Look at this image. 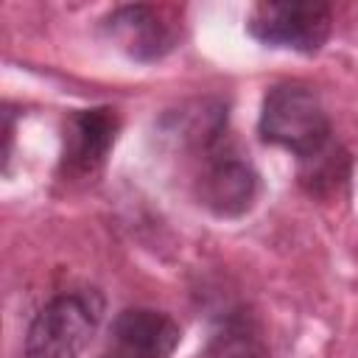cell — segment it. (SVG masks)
Listing matches in <instances>:
<instances>
[{
  "label": "cell",
  "instance_id": "obj_6",
  "mask_svg": "<svg viewBox=\"0 0 358 358\" xmlns=\"http://www.w3.org/2000/svg\"><path fill=\"white\" fill-rule=\"evenodd\" d=\"M101 34L129 59L151 64L165 59L179 45V28L165 14L145 3H126L101 20Z\"/></svg>",
  "mask_w": 358,
  "mask_h": 358
},
{
  "label": "cell",
  "instance_id": "obj_8",
  "mask_svg": "<svg viewBox=\"0 0 358 358\" xmlns=\"http://www.w3.org/2000/svg\"><path fill=\"white\" fill-rule=\"evenodd\" d=\"M201 358H271L257 319L238 308L218 319Z\"/></svg>",
  "mask_w": 358,
  "mask_h": 358
},
{
  "label": "cell",
  "instance_id": "obj_4",
  "mask_svg": "<svg viewBox=\"0 0 358 358\" xmlns=\"http://www.w3.org/2000/svg\"><path fill=\"white\" fill-rule=\"evenodd\" d=\"M246 31L266 48L313 56L333 31V8L316 0H263L246 17Z\"/></svg>",
  "mask_w": 358,
  "mask_h": 358
},
{
  "label": "cell",
  "instance_id": "obj_3",
  "mask_svg": "<svg viewBox=\"0 0 358 358\" xmlns=\"http://www.w3.org/2000/svg\"><path fill=\"white\" fill-rule=\"evenodd\" d=\"M103 296L95 288L56 294L39 308L25 333V358H78L103 316Z\"/></svg>",
  "mask_w": 358,
  "mask_h": 358
},
{
  "label": "cell",
  "instance_id": "obj_1",
  "mask_svg": "<svg viewBox=\"0 0 358 358\" xmlns=\"http://www.w3.org/2000/svg\"><path fill=\"white\" fill-rule=\"evenodd\" d=\"M257 134L296 157V179L310 199L338 196L352 171L350 151L333 137L319 92L305 81H277L263 95Z\"/></svg>",
  "mask_w": 358,
  "mask_h": 358
},
{
  "label": "cell",
  "instance_id": "obj_7",
  "mask_svg": "<svg viewBox=\"0 0 358 358\" xmlns=\"http://www.w3.org/2000/svg\"><path fill=\"white\" fill-rule=\"evenodd\" d=\"M182 341L173 316L154 308H123L103 338L95 358H168Z\"/></svg>",
  "mask_w": 358,
  "mask_h": 358
},
{
  "label": "cell",
  "instance_id": "obj_2",
  "mask_svg": "<svg viewBox=\"0 0 358 358\" xmlns=\"http://www.w3.org/2000/svg\"><path fill=\"white\" fill-rule=\"evenodd\" d=\"M190 162V187L196 201L218 218H241L252 210L260 176L252 159L235 145L229 129L182 154Z\"/></svg>",
  "mask_w": 358,
  "mask_h": 358
},
{
  "label": "cell",
  "instance_id": "obj_5",
  "mask_svg": "<svg viewBox=\"0 0 358 358\" xmlns=\"http://www.w3.org/2000/svg\"><path fill=\"white\" fill-rule=\"evenodd\" d=\"M120 115L112 106L76 109L64 120L59 176L64 182H90L106 165V157L117 140Z\"/></svg>",
  "mask_w": 358,
  "mask_h": 358
}]
</instances>
